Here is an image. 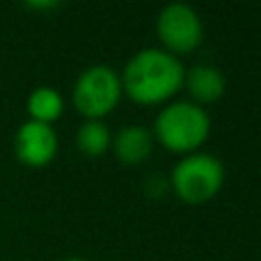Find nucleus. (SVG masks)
Listing matches in <instances>:
<instances>
[{"label": "nucleus", "instance_id": "f257e3e1", "mask_svg": "<svg viewBox=\"0 0 261 261\" xmlns=\"http://www.w3.org/2000/svg\"><path fill=\"white\" fill-rule=\"evenodd\" d=\"M184 64L165 48H142L119 73L122 92L138 103H161L184 87Z\"/></svg>", "mask_w": 261, "mask_h": 261}, {"label": "nucleus", "instance_id": "f03ea898", "mask_svg": "<svg viewBox=\"0 0 261 261\" xmlns=\"http://www.w3.org/2000/svg\"><path fill=\"white\" fill-rule=\"evenodd\" d=\"M211 117L193 101H172L153 119V135L165 149L176 153H193L206 142Z\"/></svg>", "mask_w": 261, "mask_h": 261}, {"label": "nucleus", "instance_id": "7ed1b4c3", "mask_svg": "<svg viewBox=\"0 0 261 261\" xmlns=\"http://www.w3.org/2000/svg\"><path fill=\"white\" fill-rule=\"evenodd\" d=\"M170 184L186 204H204L225 184V165L208 151L186 153L172 170Z\"/></svg>", "mask_w": 261, "mask_h": 261}, {"label": "nucleus", "instance_id": "20e7f679", "mask_svg": "<svg viewBox=\"0 0 261 261\" xmlns=\"http://www.w3.org/2000/svg\"><path fill=\"white\" fill-rule=\"evenodd\" d=\"M122 94L119 73L108 64H92L73 83V106L87 119H103Z\"/></svg>", "mask_w": 261, "mask_h": 261}, {"label": "nucleus", "instance_id": "39448f33", "mask_svg": "<svg viewBox=\"0 0 261 261\" xmlns=\"http://www.w3.org/2000/svg\"><path fill=\"white\" fill-rule=\"evenodd\" d=\"M156 32L167 53H190L204 39V23L188 3H170L158 12Z\"/></svg>", "mask_w": 261, "mask_h": 261}, {"label": "nucleus", "instance_id": "423d86ee", "mask_svg": "<svg viewBox=\"0 0 261 261\" xmlns=\"http://www.w3.org/2000/svg\"><path fill=\"white\" fill-rule=\"evenodd\" d=\"M14 153L28 167H44L58 153V133L50 124L23 122L14 135Z\"/></svg>", "mask_w": 261, "mask_h": 261}, {"label": "nucleus", "instance_id": "0eeeda50", "mask_svg": "<svg viewBox=\"0 0 261 261\" xmlns=\"http://www.w3.org/2000/svg\"><path fill=\"white\" fill-rule=\"evenodd\" d=\"M110 149H113L115 158L122 161L124 165H138V163L147 161L151 153L153 133L142 124H128L113 135Z\"/></svg>", "mask_w": 261, "mask_h": 261}, {"label": "nucleus", "instance_id": "6e6552de", "mask_svg": "<svg viewBox=\"0 0 261 261\" xmlns=\"http://www.w3.org/2000/svg\"><path fill=\"white\" fill-rule=\"evenodd\" d=\"M184 87L190 92L193 103H213L225 94L227 81L225 73L213 64H195V67L186 69Z\"/></svg>", "mask_w": 261, "mask_h": 261}, {"label": "nucleus", "instance_id": "1a4fd4ad", "mask_svg": "<svg viewBox=\"0 0 261 261\" xmlns=\"http://www.w3.org/2000/svg\"><path fill=\"white\" fill-rule=\"evenodd\" d=\"M28 115L32 122H41V124H53L55 119L62 115L64 110V99L55 87L50 85H41L35 87L28 96Z\"/></svg>", "mask_w": 261, "mask_h": 261}, {"label": "nucleus", "instance_id": "9d476101", "mask_svg": "<svg viewBox=\"0 0 261 261\" xmlns=\"http://www.w3.org/2000/svg\"><path fill=\"white\" fill-rule=\"evenodd\" d=\"M110 142H113V133L103 119H87L76 130V147L85 156H101L110 149Z\"/></svg>", "mask_w": 261, "mask_h": 261}, {"label": "nucleus", "instance_id": "9b49d317", "mask_svg": "<svg viewBox=\"0 0 261 261\" xmlns=\"http://www.w3.org/2000/svg\"><path fill=\"white\" fill-rule=\"evenodd\" d=\"M28 7L32 9H50V7H58V3L55 0H48V3H25Z\"/></svg>", "mask_w": 261, "mask_h": 261}, {"label": "nucleus", "instance_id": "f8f14e48", "mask_svg": "<svg viewBox=\"0 0 261 261\" xmlns=\"http://www.w3.org/2000/svg\"><path fill=\"white\" fill-rule=\"evenodd\" d=\"M64 261H87V259H83V257H69V259H64Z\"/></svg>", "mask_w": 261, "mask_h": 261}]
</instances>
